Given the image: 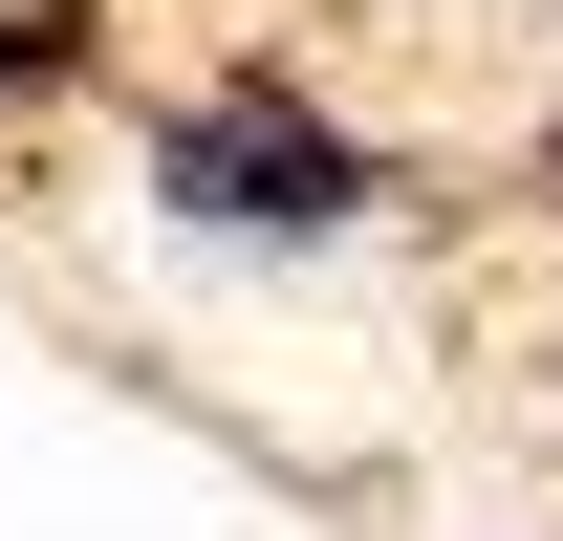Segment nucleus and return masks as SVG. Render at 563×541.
<instances>
[{
  "instance_id": "nucleus-1",
  "label": "nucleus",
  "mask_w": 563,
  "mask_h": 541,
  "mask_svg": "<svg viewBox=\"0 0 563 541\" xmlns=\"http://www.w3.org/2000/svg\"><path fill=\"white\" fill-rule=\"evenodd\" d=\"M174 174H196L217 217H325V196H347V174H325L303 131H217V152H174Z\"/></svg>"
}]
</instances>
